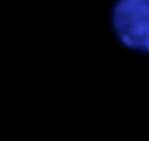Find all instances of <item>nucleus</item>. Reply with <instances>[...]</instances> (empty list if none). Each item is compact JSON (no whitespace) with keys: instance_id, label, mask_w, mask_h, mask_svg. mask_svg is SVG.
Here are the masks:
<instances>
[{"instance_id":"f257e3e1","label":"nucleus","mask_w":149,"mask_h":141,"mask_svg":"<svg viewBox=\"0 0 149 141\" xmlns=\"http://www.w3.org/2000/svg\"><path fill=\"white\" fill-rule=\"evenodd\" d=\"M110 19L123 45L149 53V0H116Z\"/></svg>"}]
</instances>
